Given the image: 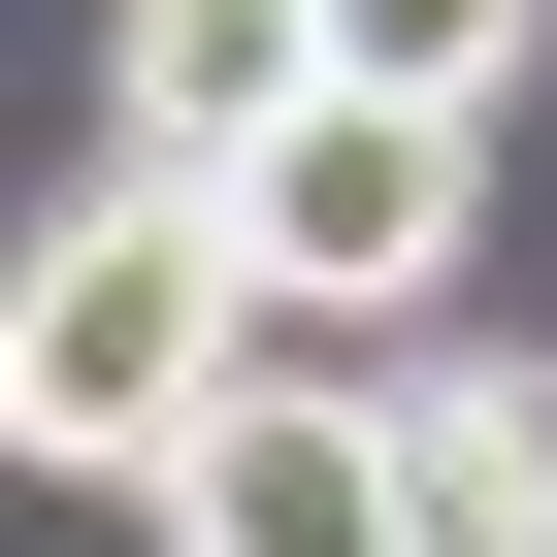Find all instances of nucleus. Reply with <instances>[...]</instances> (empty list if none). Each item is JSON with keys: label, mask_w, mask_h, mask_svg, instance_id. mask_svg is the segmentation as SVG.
<instances>
[{"label": "nucleus", "mask_w": 557, "mask_h": 557, "mask_svg": "<svg viewBox=\"0 0 557 557\" xmlns=\"http://www.w3.org/2000/svg\"><path fill=\"white\" fill-rule=\"evenodd\" d=\"M132 524H164V557H426V524H394V329H262V361L132 459Z\"/></svg>", "instance_id": "7ed1b4c3"}, {"label": "nucleus", "mask_w": 557, "mask_h": 557, "mask_svg": "<svg viewBox=\"0 0 557 557\" xmlns=\"http://www.w3.org/2000/svg\"><path fill=\"white\" fill-rule=\"evenodd\" d=\"M329 99V0H132V164H262Z\"/></svg>", "instance_id": "39448f33"}, {"label": "nucleus", "mask_w": 557, "mask_h": 557, "mask_svg": "<svg viewBox=\"0 0 557 557\" xmlns=\"http://www.w3.org/2000/svg\"><path fill=\"white\" fill-rule=\"evenodd\" d=\"M524 34H557V0H329V66H394V99H492Z\"/></svg>", "instance_id": "423d86ee"}, {"label": "nucleus", "mask_w": 557, "mask_h": 557, "mask_svg": "<svg viewBox=\"0 0 557 557\" xmlns=\"http://www.w3.org/2000/svg\"><path fill=\"white\" fill-rule=\"evenodd\" d=\"M230 230H262V296H296V329H426V296H459V230H492V99L329 66L296 132L230 164Z\"/></svg>", "instance_id": "f03ea898"}, {"label": "nucleus", "mask_w": 557, "mask_h": 557, "mask_svg": "<svg viewBox=\"0 0 557 557\" xmlns=\"http://www.w3.org/2000/svg\"><path fill=\"white\" fill-rule=\"evenodd\" d=\"M262 329H296V296H262V230H230V164H132L99 132V197L34 230V329H0V426H34L66 492H132Z\"/></svg>", "instance_id": "f257e3e1"}, {"label": "nucleus", "mask_w": 557, "mask_h": 557, "mask_svg": "<svg viewBox=\"0 0 557 557\" xmlns=\"http://www.w3.org/2000/svg\"><path fill=\"white\" fill-rule=\"evenodd\" d=\"M394 524H426V557H557V361L394 329Z\"/></svg>", "instance_id": "20e7f679"}]
</instances>
